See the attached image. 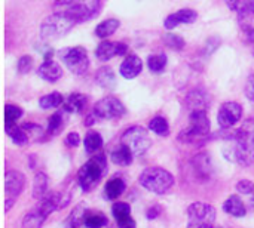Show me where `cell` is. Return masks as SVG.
I'll return each mask as SVG.
<instances>
[{
    "label": "cell",
    "mask_w": 254,
    "mask_h": 228,
    "mask_svg": "<svg viewBox=\"0 0 254 228\" xmlns=\"http://www.w3.org/2000/svg\"><path fill=\"white\" fill-rule=\"evenodd\" d=\"M226 159L241 166L254 163V120H247L232 137L229 147L223 150Z\"/></svg>",
    "instance_id": "1"
},
{
    "label": "cell",
    "mask_w": 254,
    "mask_h": 228,
    "mask_svg": "<svg viewBox=\"0 0 254 228\" xmlns=\"http://www.w3.org/2000/svg\"><path fill=\"white\" fill-rule=\"evenodd\" d=\"M101 7L100 0H57L55 12L64 13L76 24L92 19Z\"/></svg>",
    "instance_id": "2"
},
{
    "label": "cell",
    "mask_w": 254,
    "mask_h": 228,
    "mask_svg": "<svg viewBox=\"0 0 254 228\" xmlns=\"http://www.w3.org/2000/svg\"><path fill=\"white\" fill-rule=\"evenodd\" d=\"M138 182L143 188L155 194H165L174 185V177L162 168H147L144 169L140 177Z\"/></svg>",
    "instance_id": "3"
},
{
    "label": "cell",
    "mask_w": 254,
    "mask_h": 228,
    "mask_svg": "<svg viewBox=\"0 0 254 228\" xmlns=\"http://www.w3.org/2000/svg\"><path fill=\"white\" fill-rule=\"evenodd\" d=\"M106 172H107V160L103 154H98L92 157L91 160H88L79 169V174H77V180H79L82 190L83 191L92 190L100 182V180L104 177Z\"/></svg>",
    "instance_id": "4"
},
{
    "label": "cell",
    "mask_w": 254,
    "mask_h": 228,
    "mask_svg": "<svg viewBox=\"0 0 254 228\" xmlns=\"http://www.w3.org/2000/svg\"><path fill=\"white\" fill-rule=\"evenodd\" d=\"M74 24L76 22L71 18H68L67 15L55 12L42 22L40 36L45 42L57 40V39L63 37L64 34H67L74 27Z\"/></svg>",
    "instance_id": "5"
},
{
    "label": "cell",
    "mask_w": 254,
    "mask_h": 228,
    "mask_svg": "<svg viewBox=\"0 0 254 228\" xmlns=\"http://www.w3.org/2000/svg\"><path fill=\"white\" fill-rule=\"evenodd\" d=\"M216 209L202 202H195L188 208V227L186 228H214Z\"/></svg>",
    "instance_id": "6"
},
{
    "label": "cell",
    "mask_w": 254,
    "mask_h": 228,
    "mask_svg": "<svg viewBox=\"0 0 254 228\" xmlns=\"http://www.w3.org/2000/svg\"><path fill=\"white\" fill-rule=\"evenodd\" d=\"M210 119L207 116V110H195L190 111L189 116V128L182 132L180 139L186 142H192L196 139H201L210 134Z\"/></svg>",
    "instance_id": "7"
},
{
    "label": "cell",
    "mask_w": 254,
    "mask_h": 228,
    "mask_svg": "<svg viewBox=\"0 0 254 228\" xmlns=\"http://www.w3.org/2000/svg\"><path fill=\"white\" fill-rule=\"evenodd\" d=\"M121 144L127 145L134 153V156H141L150 148L152 139L149 137V132L144 128L131 126L124 132L121 138Z\"/></svg>",
    "instance_id": "8"
},
{
    "label": "cell",
    "mask_w": 254,
    "mask_h": 228,
    "mask_svg": "<svg viewBox=\"0 0 254 228\" xmlns=\"http://www.w3.org/2000/svg\"><path fill=\"white\" fill-rule=\"evenodd\" d=\"M61 59L65 64V67L77 76H82L88 71L89 68V58H88V52L85 47L82 46H76V47H68L61 50Z\"/></svg>",
    "instance_id": "9"
},
{
    "label": "cell",
    "mask_w": 254,
    "mask_h": 228,
    "mask_svg": "<svg viewBox=\"0 0 254 228\" xmlns=\"http://www.w3.org/2000/svg\"><path fill=\"white\" fill-rule=\"evenodd\" d=\"M25 187V177L18 171H9L4 175V212L15 205L18 196Z\"/></svg>",
    "instance_id": "10"
},
{
    "label": "cell",
    "mask_w": 254,
    "mask_h": 228,
    "mask_svg": "<svg viewBox=\"0 0 254 228\" xmlns=\"http://www.w3.org/2000/svg\"><path fill=\"white\" fill-rule=\"evenodd\" d=\"M127 113L125 105L116 96H106L100 99L94 107V114L101 120H112L122 117Z\"/></svg>",
    "instance_id": "11"
},
{
    "label": "cell",
    "mask_w": 254,
    "mask_h": 228,
    "mask_svg": "<svg viewBox=\"0 0 254 228\" xmlns=\"http://www.w3.org/2000/svg\"><path fill=\"white\" fill-rule=\"evenodd\" d=\"M243 116V107L238 102H225L222 104V107L219 108L217 113V122L220 125L222 129H229L232 126H235L240 119Z\"/></svg>",
    "instance_id": "12"
},
{
    "label": "cell",
    "mask_w": 254,
    "mask_h": 228,
    "mask_svg": "<svg viewBox=\"0 0 254 228\" xmlns=\"http://www.w3.org/2000/svg\"><path fill=\"white\" fill-rule=\"evenodd\" d=\"M128 50L125 43L121 42H101L95 50V55L100 61H109L113 56H121L125 55Z\"/></svg>",
    "instance_id": "13"
},
{
    "label": "cell",
    "mask_w": 254,
    "mask_h": 228,
    "mask_svg": "<svg viewBox=\"0 0 254 228\" xmlns=\"http://www.w3.org/2000/svg\"><path fill=\"white\" fill-rule=\"evenodd\" d=\"M196 18H198V13L193 9H182L179 12H174V13L168 15L165 18L164 27L167 30H173V28H176L177 25H182V24H192V22L196 21Z\"/></svg>",
    "instance_id": "14"
},
{
    "label": "cell",
    "mask_w": 254,
    "mask_h": 228,
    "mask_svg": "<svg viewBox=\"0 0 254 228\" xmlns=\"http://www.w3.org/2000/svg\"><path fill=\"white\" fill-rule=\"evenodd\" d=\"M141 68H143L141 58L137 56L135 53H131L121 64V76L128 79V80H131V79H134V77H137L140 74Z\"/></svg>",
    "instance_id": "15"
},
{
    "label": "cell",
    "mask_w": 254,
    "mask_h": 228,
    "mask_svg": "<svg viewBox=\"0 0 254 228\" xmlns=\"http://www.w3.org/2000/svg\"><path fill=\"white\" fill-rule=\"evenodd\" d=\"M37 76H39L40 79L46 80V82L54 83V82H57V80L63 76V70H61V67H60L58 62H55V61L51 59V61H45V62L37 68Z\"/></svg>",
    "instance_id": "16"
},
{
    "label": "cell",
    "mask_w": 254,
    "mask_h": 228,
    "mask_svg": "<svg viewBox=\"0 0 254 228\" xmlns=\"http://www.w3.org/2000/svg\"><path fill=\"white\" fill-rule=\"evenodd\" d=\"M223 211L235 218H243L247 214V208H246L244 202L241 200V197H238V196H231L223 203Z\"/></svg>",
    "instance_id": "17"
},
{
    "label": "cell",
    "mask_w": 254,
    "mask_h": 228,
    "mask_svg": "<svg viewBox=\"0 0 254 228\" xmlns=\"http://www.w3.org/2000/svg\"><path fill=\"white\" fill-rule=\"evenodd\" d=\"M95 82L103 89L112 91L116 86V76H115V73H113V70L110 67H101L95 73Z\"/></svg>",
    "instance_id": "18"
},
{
    "label": "cell",
    "mask_w": 254,
    "mask_h": 228,
    "mask_svg": "<svg viewBox=\"0 0 254 228\" xmlns=\"http://www.w3.org/2000/svg\"><path fill=\"white\" fill-rule=\"evenodd\" d=\"M125 188H127V184L122 178H119V177L112 178L110 181H107V184L104 187V196L109 200H116L119 196L124 194Z\"/></svg>",
    "instance_id": "19"
},
{
    "label": "cell",
    "mask_w": 254,
    "mask_h": 228,
    "mask_svg": "<svg viewBox=\"0 0 254 228\" xmlns=\"http://www.w3.org/2000/svg\"><path fill=\"white\" fill-rule=\"evenodd\" d=\"M4 129H6V134L10 137V139H12L13 144L19 145V147H24V145L28 144L30 138H28L27 131L22 126H16L13 123V125H4Z\"/></svg>",
    "instance_id": "20"
},
{
    "label": "cell",
    "mask_w": 254,
    "mask_h": 228,
    "mask_svg": "<svg viewBox=\"0 0 254 228\" xmlns=\"http://www.w3.org/2000/svg\"><path fill=\"white\" fill-rule=\"evenodd\" d=\"M110 159L113 163L119 165V166H129L132 163V159H134V153L124 144H121L116 150L112 151L110 154Z\"/></svg>",
    "instance_id": "21"
},
{
    "label": "cell",
    "mask_w": 254,
    "mask_h": 228,
    "mask_svg": "<svg viewBox=\"0 0 254 228\" xmlns=\"http://www.w3.org/2000/svg\"><path fill=\"white\" fill-rule=\"evenodd\" d=\"M48 177L43 174V172H37L34 175V180H33V191H31V196L33 199L36 200H42L46 193H48Z\"/></svg>",
    "instance_id": "22"
},
{
    "label": "cell",
    "mask_w": 254,
    "mask_h": 228,
    "mask_svg": "<svg viewBox=\"0 0 254 228\" xmlns=\"http://www.w3.org/2000/svg\"><path fill=\"white\" fill-rule=\"evenodd\" d=\"M88 214V208L85 205H77L71 214L68 215L65 228H82L85 227V217Z\"/></svg>",
    "instance_id": "23"
},
{
    "label": "cell",
    "mask_w": 254,
    "mask_h": 228,
    "mask_svg": "<svg viewBox=\"0 0 254 228\" xmlns=\"http://www.w3.org/2000/svg\"><path fill=\"white\" fill-rule=\"evenodd\" d=\"M192 166L199 177H208L211 174V160L207 153H199L193 157Z\"/></svg>",
    "instance_id": "24"
},
{
    "label": "cell",
    "mask_w": 254,
    "mask_h": 228,
    "mask_svg": "<svg viewBox=\"0 0 254 228\" xmlns=\"http://www.w3.org/2000/svg\"><path fill=\"white\" fill-rule=\"evenodd\" d=\"M86 105V96L82 93H71L64 101V110L67 113H80Z\"/></svg>",
    "instance_id": "25"
},
{
    "label": "cell",
    "mask_w": 254,
    "mask_h": 228,
    "mask_svg": "<svg viewBox=\"0 0 254 228\" xmlns=\"http://www.w3.org/2000/svg\"><path fill=\"white\" fill-rule=\"evenodd\" d=\"M119 25H121V22H119L118 19H115V18L106 19V21H103V22H100V24L97 25L95 34H97V37H100V39H106V37L112 36V34L119 28Z\"/></svg>",
    "instance_id": "26"
},
{
    "label": "cell",
    "mask_w": 254,
    "mask_h": 228,
    "mask_svg": "<svg viewBox=\"0 0 254 228\" xmlns=\"http://www.w3.org/2000/svg\"><path fill=\"white\" fill-rule=\"evenodd\" d=\"M45 220H46V217L39 209L31 211L24 217V220L21 223V228H42Z\"/></svg>",
    "instance_id": "27"
},
{
    "label": "cell",
    "mask_w": 254,
    "mask_h": 228,
    "mask_svg": "<svg viewBox=\"0 0 254 228\" xmlns=\"http://www.w3.org/2000/svg\"><path fill=\"white\" fill-rule=\"evenodd\" d=\"M186 102H188L190 111H195V110H207V107H208V101H207L204 92H199V91L190 92Z\"/></svg>",
    "instance_id": "28"
},
{
    "label": "cell",
    "mask_w": 254,
    "mask_h": 228,
    "mask_svg": "<svg viewBox=\"0 0 254 228\" xmlns=\"http://www.w3.org/2000/svg\"><path fill=\"white\" fill-rule=\"evenodd\" d=\"M83 145L86 153H95L103 147V137L95 131H89L83 139Z\"/></svg>",
    "instance_id": "29"
},
{
    "label": "cell",
    "mask_w": 254,
    "mask_h": 228,
    "mask_svg": "<svg viewBox=\"0 0 254 228\" xmlns=\"http://www.w3.org/2000/svg\"><path fill=\"white\" fill-rule=\"evenodd\" d=\"M61 104H64V98L60 92H52L49 95H45L39 99V105L43 110H51V108H58Z\"/></svg>",
    "instance_id": "30"
},
{
    "label": "cell",
    "mask_w": 254,
    "mask_h": 228,
    "mask_svg": "<svg viewBox=\"0 0 254 228\" xmlns=\"http://www.w3.org/2000/svg\"><path fill=\"white\" fill-rule=\"evenodd\" d=\"M149 129H150L152 132H155L156 135H159V137H167V135L170 134V125H168L167 119L162 117V116L153 117V119L149 122Z\"/></svg>",
    "instance_id": "31"
},
{
    "label": "cell",
    "mask_w": 254,
    "mask_h": 228,
    "mask_svg": "<svg viewBox=\"0 0 254 228\" xmlns=\"http://www.w3.org/2000/svg\"><path fill=\"white\" fill-rule=\"evenodd\" d=\"M107 224V218L101 212H91L88 211L85 217V227L86 228H103Z\"/></svg>",
    "instance_id": "32"
},
{
    "label": "cell",
    "mask_w": 254,
    "mask_h": 228,
    "mask_svg": "<svg viewBox=\"0 0 254 228\" xmlns=\"http://www.w3.org/2000/svg\"><path fill=\"white\" fill-rule=\"evenodd\" d=\"M64 128V116L63 113H54L48 120V129L46 132L49 135H58Z\"/></svg>",
    "instance_id": "33"
},
{
    "label": "cell",
    "mask_w": 254,
    "mask_h": 228,
    "mask_svg": "<svg viewBox=\"0 0 254 228\" xmlns=\"http://www.w3.org/2000/svg\"><path fill=\"white\" fill-rule=\"evenodd\" d=\"M22 116V110L18 105L6 104L4 105V125H13Z\"/></svg>",
    "instance_id": "34"
},
{
    "label": "cell",
    "mask_w": 254,
    "mask_h": 228,
    "mask_svg": "<svg viewBox=\"0 0 254 228\" xmlns=\"http://www.w3.org/2000/svg\"><path fill=\"white\" fill-rule=\"evenodd\" d=\"M112 214L116 221L125 220V218L131 217V206L125 202H118L112 206Z\"/></svg>",
    "instance_id": "35"
},
{
    "label": "cell",
    "mask_w": 254,
    "mask_h": 228,
    "mask_svg": "<svg viewBox=\"0 0 254 228\" xmlns=\"http://www.w3.org/2000/svg\"><path fill=\"white\" fill-rule=\"evenodd\" d=\"M147 65L150 68V71L153 73H161L164 71L165 65H167V56L164 53H159V55H152L147 61Z\"/></svg>",
    "instance_id": "36"
},
{
    "label": "cell",
    "mask_w": 254,
    "mask_h": 228,
    "mask_svg": "<svg viewBox=\"0 0 254 228\" xmlns=\"http://www.w3.org/2000/svg\"><path fill=\"white\" fill-rule=\"evenodd\" d=\"M225 3L228 4V7H229L231 10L238 12L241 16H246V15H250V13H252V12L249 10L247 0H225Z\"/></svg>",
    "instance_id": "37"
},
{
    "label": "cell",
    "mask_w": 254,
    "mask_h": 228,
    "mask_svg": "<svg viewBox=\"0 0 254 228\" xmlns=\"http://www.w3.org/2000/svg\"><path fill=\"white\" fill-rule=\"evenodd\" d=\"M164 42H165L171 49H174V50H182V49L185 47V45H186V42H185L180 36L171 34V33H168V34L164 36Z\"/></svg>",
    "instance_id": "38"
},
{
    "label": "cell",
    "mask_w": 254,
    "mask_h": 228,
    "mask_svg": "<svg viewBox=\"0 0 254 228\" xmlns=\"http://www.w3.org/2000/svg\"><path fill=\"white\" fill-rule=\"evenodd\" d=\"M235 188H237V191H238L240 194H244V196H252V194L254 193V182L249 181V180H243V181L237 182Z\"/></svg>",
    "instance_id": "39"
},
{
    "label": "cell",
    "mask_w": 254,
    "mask_h": 228,
    "mask_svg": "<svg viewBox=\"0 0 254 228\" xmlns=\"http://www.w3.org/2000/svg\"><path fill=\"white\" fill-rule=\"evenodd\" d=\"M31 67H33V59H31L30 55H24V56L19 58V61H18V71L21 74H27L31 70Z\"/></svg>",
    "instance_id": "40"
},
{
    "label": "cell",
    "mask_w": 254,
    "mask_h": 228,
    "mask_svg": "<svg viewBox=\"0 0 254 228\" xmlns=\"http://www.w3.org/2000/svg\"><path fill=\"white\" fill-rule=\"evenodd\" d=\"M80 144V137L77 132H70L67 137H65V145L68 147H77Z\"/></svg>",
    "instance_id": "41"
},
{
    "label": "cell",
    "mask_w": 254,
    "mask_h": 228,
    "mask_svg": "<svg viewBox=\"0 0 254 228\" xmlns=\"http://www.w3.org/2000/svg\"><path fill=\"white\" fill-rule=\"evenodd\" d=\"M116 223H118V227L119 228H137V224L132 220V217H128V218L121 220V221H116Z\"/></svg>",
    "instance_id": "42"
},
{
    "label": "cell",
    "mask_w": 254,
    "mask_h": 228,
    "mask_svg": "<svg viewBox=\"0 0 254 228\" xmlns=\"http://www.w3.org/2000/svg\"><path fill=\"white\" fill-rule=\"evenodd\" d=\"M243 30H244L246 40H247L249 43L254 45V27H252V25H243Z\"/></svg>",
    "instance_id": "43"
},
{
    "label": "cell",
    "mask_w": 254,
    "mask_h": 228,
    "mask_svg": "<svg viewBox=\"0 0 254 228\" xmlns=\"http://www.w3.org/2000/svg\"><path fill=\"white\" fill-rule=\"evenodd\" d=\"M246 95L249 99L254 101V76H252L247 82V86H246Z\"/></svg>",
    "instance_id": "44"
},
{
    "label": "cell",
    "mask_w": 254,
    "mask_h": 228,
    "mask_svg": "<svg viewBox=\"0 0 254 228\" xmlns=\"http://www.w3.org/2000/svg\"><path fill=\"white\" fill-rule=\"evenodd\" d=\"M159 214H161V206H152L149 211H147V220H156L158 217H159Z\"/></svg>",
    "instance_id": "45"
},
{
    "label": "cell",
    "mask_w": 254,
    "mask_h": 228,
    "mask_svg": "<svg viewBox=\"0 0 254 228\" xmlns=\"http://www.w3.org/2000/svg\"><path fill=\"white\" fill-rule=\"evenodd\" d=\"M247 6H249V10L254 15V0H247Z\"/></svg>",
    "instance_id": "46"
},
{
    "label": "cell",
    "mask_w": 254,
    "mask_h": 228,
    "mask_svg": "<svg viewBox=\"0 0 254 228\" xmlns=\"http://www.w3.org/2000/svg\"><path fill=\"white\" fill-rule=\"evenodd\" d=\"M252 205H253V208H254V193L252 194Z\"/></svg>",
    "instance_id": "47"
},
{
    "label": "cell",
    "mask_w": 254,
    "mask_h": 228,
    "mask_svg": "<svg viewBox=\"0 0 254 228\" xmlns=\"http://www.w3.org/2000/svg\"><path fill=\"white\" fill-rule=\"evenodd\" d=\"M253 55H254V45H253Z\"/></svg>",
    "instance_id": "48"
}]
</instances>
